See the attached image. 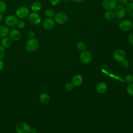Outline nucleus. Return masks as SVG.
<instances>
[{
    "label": "nucleus",
    "mask_w": 133,
    "mask_h": 133,
    "mask_svg": "<svg viewBox=\"0 0 133 133\" xmlns=\"http://www.w3.org/2000/svg\"><path fill=\"white\" fill-rule=\"evenodd\" d=\"M39 47V42L37 39L35 38H30L26 42L25 48L29 52H34L36 51Z\"/></svg>",
    "instance_id": "nucleus-1"
},
{
    "label": "nucleus",
    "mask_w": 133,
    "mask_h": 133,
    "mask_svg": "<svg viewBox=\"0 0 133 133\" xmlns=\"http://www.w3.org/2000/svg\"><path fill=\"white\" fill-rule=\"evenodd\" d=\"M68 19V15L64 11L58 12L54 17V20L55 22L59 24H63L65 23L67 21Z\"/></svg>",
    "instance_id": "nucleus-2"
},
{
    "label": "nucleus",
    "mask_w": 133,
    "mask_h": 133,
    "mask_svg": "<svg viewBox=\"0 0 133 133\" xmlns=\"http://www.w3.org/2000/svg\"><path fill=\"white\" fill-rule=\"evenodd\" d=\"M28 20L33 25H38L41 22V16L36 12H32L29 14L28 16Z\"/></svg>",
    "instance_id": "nucleus-3"
},
{
    "label": "nucleus",
    "mask_w": 133,
    "mask_h": 133,
    "mask_svg": "<svg viewBox=\"0 0 133 133\" xmlns=\"http://www.w3.org/2000/svg\"><path fill=\"white\" fill-rule=\"evenodd\" d=\"M117 6V0H103L102 2V7L107 10H112Z\"/></svg>",
    "instance_id": "nucleus-4"
},
{
    "label": "nucleus",
    "mask_w": 133,
    "mask_h": 133,
    "mask_svg": "<svg viewBox=\"0 0 133 133\" xmlns=\"http://www.w3.org/2000/svg\"><path fill=\"white\" fill-rule=\"evenodd\" d=\"M16 131L18 133H30V126L25 122L19 123L16 127Z\"/></svg>",
    "instance_id": "nucleus-5"
},
{
    "label": "nucleus",
    "mask_w": 133,
    "mask_h": 133,
    "mask_svg": "<svg viewBox=\"0 0 133 133\" xmlns=\"http://www.w3.org/2000/svg\"><path fill=\"white\" fill-rule=\"evenodd\" d=\"M133 27L132 22L129 20H124L119 24V28L121 30L124 32L130 31Z\"/></svg>",
    "instance_id": "nucleus-6"
},
{
    "label": "nucleus",
    "mask_w": 133,
    "mask_h": 133,
    "mask_svg": "<svg viewBox=\"0 0 133 133\" xmlns=\"http://www.w3.org/2000/svg\"><path fill=\"white\" fill-rule=\"evenodd\" d=\"M16 14L19 18H25L28 17L29 15V9L26 7L21 6L17 9Z\"/></svg>",
    "instance_id": "nucleus-7"
},
{
    "label": "nucleus",
    "mask_w": 133,
    "mask_h": 133,
    "mask_svg": "<svg viewBox=\"0 0 133 133\" xmlns=\"http://www.w3.org/2000/svg\"><path fill=\"white\" fill-rule=\"evenodd\" d=\"M79 59L84 64L89 63L92 59V56L91 53L87 50L83 51L79 56Z\"/></svg>",
    "instance_id": "nucleus-8"
},
{
    "label": "nucleus",
    "mask_w": 133,
    "mask_h": 133,
    "mask_svg": "<svg viewBox=\"0 0 133 133\" xmlns=\"http://www.w3.org/2000/svg\"><path fill=\"white\" fill-rule=\"evenodd\" d=\"M114 13L115 16L117 17L118 18H123L125 16L126 14V9L122 5H117L114 9Z\"/></svg>",
    "instance_id": "nucleus-9"
},
{
    "label": "nucleus",
    "mask_w": 133,
    "mask_h": 133,
    "mask_svg": "<svg viewBox=\"0 0 133 133\" xmlns=\"http://www.w3.org/2000/svg\"><path fill=\"white\" fill-rule=\"evenodd\" d=\"M55 25V21L54 19L50 18L45 19L43 22V26L46 30H52Z\"/></svg>",
    "instance_id": "nucleus-10"
},
{
    "label": "nucleus",
    "mask_w": 133,
    "mask_h": 133,
    "mask_svg": "<svg viewBox=\"0 0 133 133\" xmlns=\"http://www.w3.org/2000/svg\"><path fill=\"white\" fill-rule=\"evenodd\" d=\"M125 58L126 54L122 49H117L114 53V58L117 62H122L125 59Z\"/></svg>",
    "instance_id": "nucleus-11"
},
{
    "label": "nucleus",
    "mask_w": 133,
    "mask_h": 133,
    "mask_svg": "<svg viewBox=\"0 0 133 133\" xmlns=\"http://www.w3.org/2000/svg\"><path fill=\"white\" fill-rule=\"evenodd\" d=\"M18 18L15 15H9L7 16L5 19V24L8 26H14L16 25L18 22Z\"/></svg>",
    "instance_id": "nucleus-12"
},
{
    "label": "nucleus",
    "mask_w": 133,
    "mask_h": 133,
    "mask_svg": "<svg viewBox=\"0 0 133 133\" xmlns=\"http://www.w3.org/2000/svg\"><path fill=\"white\" fill-rule=\"evenodd\" d=\"M9 37L12 41H17L19 40L21 37V34L20 32L17 29H12L9 33Z\"/></svg>",
    "instance_id": "nucleus-13"
},
{
    "label": "nucleus",
    "mask_w": 133,
    "mask_h": 133,
    "mask_svg": "<svg viewBox=\"0 0 133 133\" xmlns=\"http://www.w3.org/2000/svg\"><path fill=\"white\" fill-rule=\"evenodd\" d=\"M12 44V41L9 37H4L1 40V46L4 48H10Z\"/></svg>",
    "instance_id": "nucleus-14"
},
{
    "label": "nucleus",
    "mask_w": 133,
    "mask_h": 133,
    "mask_svg": "<svg viewBox=\"0 0 133 133\" xmlns=\"http://www.w3.org/2000/svg\"><path fill=\"white\" fill-rule=\"evenodd\" d=\"M83 83V78L79 75L77 74L74 76L72 79V83L75 86H79Z\"/></svg>",
    "instance_id": "nucleus-15"
},
{
    "label": "nucleus",
    "mask_w": 133,
    "mask_h": 133,
    "mask_svg": "<svg viewBox=\"0 0 133 133\" xmlns=\"http://www.w3.org/2000/svg\"><path fill=\"white\" fill-rule=\"evenodd\" d=\"M96 89L98 92L103 94L107 90V85L103 82H100L97 85Z\"/></svg>",
    "instance_id": "nucleus-16"
},
{
    "label": "nucleus",
    "mask_w": 133,
    "mask_h": 133,
    "mask_svg": "<svg viewBox=\"0 0 133 133\" xmlns=\"http://www.w3.org/2000/svg\"><path fill=\"white\" fill-rule=\"evenodd\" d=\"M9 29L6 25H0V37H6L9 34Z\"/></svg>",
    "instance_id": "nucleus-17"
},
{
    "label": "nucleus",
    "mask_w": 133,
    "mask_h": 133,
    "mask_svg": "<svg viewBox=\"0 0 133 133\" xmlns=\"http://www.w3.org/2000/svg\"><path fill=\"white\" fill-rule=\"evenodd\" d=\"M42 5L39 2H33L31 6V8L33 12H38L42 9Z\"/></svg>",
    "instance_id": "nucleus-18"
},
{
    "label": "nucleus",
    "mask_w": 133,
    "mask_h": 133,
    "mask_svg": "<svg viewBox=\"0 0 133 133\" xmlns=\"http://www.w3.org/2000/svg\"><path fill=\"white\" fill-rule=\"evenodd\" d=\"M104 17L108 20H112L115 18V15L112 10H107L104 14Z\"/></svg>",
    "instance_id": "nucleus-19"
},
{
    "label": "nucleus",
    "mask_w": 133,
    "mask_h": 133,
    "mask_svg": "<svg viewBox=\"0 0 133 133\" xmlns=\"http://www.w3.org/2000/svg\"><path fill=\"white\" fill-rule=\"evenodd\" d=\"M40 101L43 103H47L49 101V97L46 93L41 94L39 96Z\"/></svg>",
    "instance_id": "nucleus-20"
},
{
    "label": "nucleus",
    "mask_w": 133,
    "mask_h": 133,
    "mask_svg": "<svg viewBox=\"0 0 133 133\" xmlns=\"http://www.w3.org/2000/svg\"><path fill=\"white\" fill-rule=\"evenodd\" d=\"M126 11L130 16L133 17V2L129 3L126 5Z\"/></svg>",
    "instance_id": "nucleus-21"
},
{
    "label": "nucleus",
    "mask_w": 133,
    "mask_h": 133,
    "mask_svg": "<svg viewBox=\"0 0 133 133\" xmlns=\"http://www.w3.org/2000/svg\"><path fill=\"white\" fill-rule=\"evenodd\" d=\"M45 14L47 18H52V17H54L55 16V11L51 9V8H47L46 9L45 11Z\"/></svg>",
    "instance_id": "nucleus-22"
},
{
    "label": "nucleus",
    "mask_w": 133,
    "mask_h": 133,
    "mask_svg": "<svg viewBox=\"0 0 133 133\" xmlns=\"http://www.w3.org/2000/svg\"><path fill=\"white\" fill-rule=\"evenodd\" d=\"M77 48L80 51H84L86 48V45L84 42H79L77 44Z\"/></svg>",
    "instance_id": "nucleus-23"
},
{
    "label": "nucleus",
    "mask_w": 133,
    "mask_h": 133,
    "mask_svg": "<svg viewBox=\"0 0 133 133\" xmlns=\"http://www.w3.org/2000/svg\"><path fill=\"white\" fill-rule=\"evenodd\" d=\"M7 9V4L3 1L0 0V12H4Z\"/></svg>",
    "instance_id": "nucleus-24"
},
{
    "label": "nucleus",
    "mask_w": 133,
    "mask_h": 133,
    "mask_svg": "<svg viewBox=\"0 0 133 133\" xmlns=\"http://www.w3.org/2000/svg\"><path fill=\"white\" fill-rule=\"evenodd\" d=\"M127 91L129 95L133 96V84L130 83L127 87Z\"/></svg>",
    "instance_id": "nucleus-25"
},
{
    "label": "nucleus",
    "mask_w": 133,
    "mask_h": 133,
    "mask_svg": "<svg viewBox=\"0 0 133 133\" xmlns=\"http://www.w3.org/2000/svg\"><path fill=\"white\" fill-rule=\"evenodd\" d=\"M16 25L18 29H22L25 27V23L23 20H18L16 24Z\"/></svg>",
    "instance_id": "nucleus-26"
},
{
    "label": "nucleus",
    "mask_w": 133,
    "mask_h": 133,
    "mask_svg": "<svg viewBox=\"0 0 133 133\" xmlns=\"http://www.w3.org/2000/svg\"><path fill=\"white\" fill-rule=\"evenodd\" d=\"M74 85L72 83H68L65 86V88L67 91H71L73 89Z\"/></svg>",
    "instance_id": "nucleus-27"
},
{
    "label": "nucleus",
    "mask_w": 133,
    "mask_h": 133,
    "mask_svg": "<svg viewBox=\"0 0 133 133\" xmlns=\"http://www.w3.org/2000/svg\"><path fill=\"white\" fill-rule=\"evenodd\" d=\"M125 80H126V82L129 84L132 83L133 82V76L131 74L127 75L126 76Z\"/></svg>",
    "instance_id": "nucleus-28"
},
{
    "label": "nucleus",
    "mask_w": 133,
    "mask_h": 133,
    "mask_svg": "<svg viewBox=\"0 0 133 133\" xmlns=\"http://www.w3.org/2000/svg\"><path fill=\"white\" fill-rule=\"evenodd\" d=\"M27 35L29 39L33 38L35 37V32L33 30H29L27 33Z\"/></svg>",
    "instance_id": "nucleus-29"
},
{
    "label": "nucleus",
    "mask_w": 133,
    "mask_h": 133,
    "mask_svg": "<svg viewBox=\"0 0 133 133\" xmlns=\"http://www.w3.org/2000/svg\"><path fill=\"white\" fill-rule=\"evenodd\" d=\"M5 48L0 45V59L3 58L5 55Z\"/></svg>",
    "instance_id": "nucleus-30"
},
{
    "label": "nucleus",
    "mask_w": 133,
    "mask_h": 133,
    "mask_svg": "<svg viewBox=\"0 0 133 133\" xmlns=\"http://www.w3.org/2000/svg\"><path fill=\"white\" fill-rule=\"evenodd\" d=\"M128 41L129 43L133 46V32L129 35L128 37Z\"/></svg>",
    "instance_id": "nucleus-31"
},
{
    "label": "nucleus",
    "mask_w": 133,
    "mask_h": 133,
    "mask_svg": "<svg viewBox=\"0 0 133 133\" xmlns=\"http://www.w3.org/2000/svg\"><path fill=\"white\" fill-rule=\"evenodd\" d=\"M118 3L121 5L122 6H126L128 4V0H118Z\"/></svg>",
    "instance_id": "nucleus-32"
},
{
    "label": "nucleus",
    "mask_w": 133,
    "mask_h": 133,
    "mask_svg": "<svg viewBox=\"0 0 133 133\" xmlns=\"http://www.w3.org/2000/svg\"><path fill=\"white\" fill-rule=\"evenodd\" d=\"M49 1L51 4H52L54 6H56L58 5L61 2V0H49Z\"/></svg>",
    "instance_id": "nucleus-33"
},
{
    "label": "nucleus",
    "mask_w": 133,
    "mask_h": 133,
    "mask_svg": "<svg viewBox=\"0 0 133 133\" xmlns=\"http://www.w3.org/2000/svg\"><path fill=\"white\" fill-rule=\"evenodd\" d=\"M122 65L124 68H127L129 65V63L127 60H124L122 62Z\"/></svg>",
    "instance_id": "nucleus-34"
},
{
    "label": "nucleus",
    "mask_w": 133,
    "mask_h": 133,
    "mask_svg": "<svg viewBox=\"0 0 133 133\" xmlns=\"http://www.w3.org/2000/svg\"><path fill=\"white\" fill-rule=\"evenodd\" d=\"M4 66V63L3 60H2L1 59H0V71H1Z\"/></svg>",
    "instance_id": "nucleus-35"
},
{
    "label": "nucleus",
    "mask_w": 133,
    "mask_h": 133,
    "mask_svg": "<svg viewBox=\"0 0 133 133\" xmlns=\"http://www.w3.org/2000/svg\"><path fill=\"white\" fill-rule=\"evenodd\" d=\"M37 130L35 128H30V133H36Z\"/></svg>",
    "instance_id": "nucleus-36"
},
{
    "label": "nucleus",
    "mask_w": 133,
    "mask_h": 133,
    "mask_svg": "<svg viewBox=\"0 0 133 133\" xmlns=\"http://www.w3.org/2000/svg\"><path fill=\"white\" fill-rule=\"evenodd\" d=\"M71 1L74 2H75V3H79V2L83 1L84 0H71Z\"/></svg>",
    "instance_id": "nucleus-37"
},
{
    "label": "nucleus",
    "mask_w": 133,
    "mask_h": 133,
    "mask_svg": "<svg viewBox=\"0 0 133 133\" xmlns=\"http://www.w3.org/2000/svg\"><path fill=\"white\" fill-rule=\"evenodd\" d=\"M2 19H3V16H2V14L0 12V22L2 21Z\"/></svg>",
    "instance_id": "nucleus-38"
},
{
    "label": "nucleus",
    "mask_w": 133,
    "mask_h": 133,
    "mask_svg": "<svg viewBox=\"0 0 133 133\" xmlns=\"http://www.w3.org/2000/svg\"><path fill=\"white\" fill-rule=\"evenodd\" d=\"M130 1H131V2H133V0H129Z\"/></svg>",
    "instance_id": "nucleus-39"
}]
</instances>
